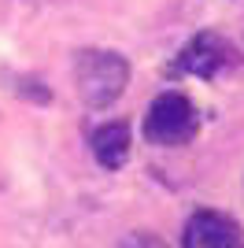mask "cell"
I'll return each mask as SVG.
<instances>
[{
	"label": "cell",
	"mask_w": 244,
	"mask_h": 248,
	"mask_svg": "<svg viewBox=\"0 0 244 248\" xmlns=\"http://www.w3.org/2000/svg\"><path fill=\"white\" fill-rule=\"evenodd\" d=\"M74 85H78V96L85 108L104 111V108H111L126 93L130 63L115 48H85L74 60Z\"/></svg>",
	"instance_id": "obj_1"
},
{
	"label": "cell",
	"mask_w": 244,
	"mask_h": 248,
	"mask_svg": "<svg viewBox=\"0 0 244 248\" xmlns=\"http://www.w3.org/2000/svg\"><path fill=\"white\" fill-rule=\"evenodd\" d=\"M200 130V115H196V104L185 93H159L148 104V115H144V141L159 148H178L189 145Z\"/></svg>",
	"instance_id": "obj_2"
},
{
	"label": "cell",
	"mask_w": 244,
	"mask_h": 248,
	"mask_svg": "<svg viewBox=\"0 0 244 248\" xmlns=\"http://www.w3.org/2000/svg\"><path fill=\"white\" fill-rule=\"evenodd\" d=\"M233 63V45L226 41L222 33H196L193 41L185 45L174 60L178 74H196V78H214Z\"/></svg>",
	"instance_id": "obj_3"
},
{
	"label": "cell",
	"mask_w": 244,
	"mask_h": 248,
	"mask_svg": "<svg viewBox=\"0 0 244 248\" xmlns=\"http://www.w3.org/2000/svg\"><path fill=\"white\" fill-rule=\"evenodd\" d=\"M182 248H244V233L222 211H196L185 222Z\"/></svg>",
	"instance_id": "obj_4"
},
{
	"label": "cell",
	"mask_w": 244,
	"mask_h": 248,
	"mask_svg": "<svg viewBox=\"0 0 244 248\" xmlns=\"http://www.w3.org/2000/svg\"><path fill=\"white\" fill-rule=\"evenodd\" d=\"M89 145H92V155H96L100 167L119 170V167L130 159V126L126 123H104V126L92 130Z\"/></svg>",
	"instance_id": "obj_5"
},
{
	"label": "cell",
	"mask_w": 244,
	"mask_h": 248,
	"mask_svg": "<svg viewBox=\"0 0 244 248\" xmlns=\"http://www.w3.org/2000/svg\"><path fill=\"white\" fill-rule=\"evenodd\" d=\"M115 248H170L163 237H155V233H148V230H137V233H130V237H122Z\"/></svg>",
	"instance_id": "obj_6"
},
{
	"label": "cell",
	"mask_w": 244,
	"mask_h": 248,
	"mask_svg": "<svg viewBox=\"0 0 244 248\" xmlns=\"http://www.w3.org/2000/svg\"><path fill=\"white\" fill-rule=\"evenodd\" d=\"M19 93L26 96V100H37V104H48L52 100V93L45 89V82H33V78H26V82L19 85Z\"/></svg>",
	"instance_id": "obj_7"
}]
</instances>
